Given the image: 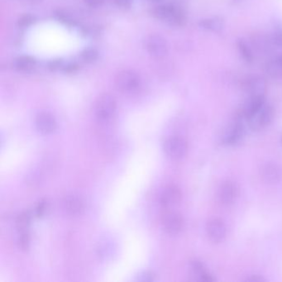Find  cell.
<instances>
[{
  "label": "cell",
  "mask_w": 282,
  "mask_h": 282,
  "mask_svg": "<svg viewBox=\"0 0 282 282\" xmlns=\"http://www.w3.org/2000/svg\"><path fill=\"white\" fill-rule=\"evenodd\" d=\"M153 17L173 26L183 27L187 24V16L184 11L174 4H161L152 11Z\"/></svg>",
  "instance_id": "obj_1"
},
{
  "label": "cell",
  "mask_w": 282,
  "mask_h": 282,
  "mask_svg": "<svg viewBox=\"0 0 282 282\" xmlns=\"http://www.w3.org/2000/svg\"><path fill=\"white\" fill-rule=\"evenodd\" d=\"M115 86L124 93H133L141 86V79L134 70H125L120 71L115 77Z\"/></svg>",
  "instance_id": "obj_2"
},
{
  "label": "cell",
  "mask_w": 282,
  "mask_h": 282,
  "mask_svg": "<svg viewBox=\"0 0 282 282\" xmlns=\"http://www.w3.org/2000/svg\"><path fill=\"white\" fill-rule=\"evenodd\" d=\"M117 103L114 96L109 94H103L98 96L95 103V115L99 121H109L116 111Z\"/></svg>",
  "instance_id": "obj_3"
},
{
  "label": "cell",
  "mask_w": 282,
  "mask_h": 282,
  "mask_svg": "<svg viewBox=\"0 0 282 282\" xmlns=\"http://www.w3.org/2000/svg\"><path fill=\"white\" fill-rule=\"evenodd\" d=\"M146 49L152 57L162 58L168 52V44L163 36L158 34H152L146 39Z\"/></svg>",
  "instance_id": "obj_4"
},
{
  "label": "cell",
  "mask_w": 282,
  "mask_h": 282,
  "mask_svg": "<svg viewBox=\"0 0 282 282\" xmlns=\"http://www.w3.org/2000/svg\"><path fill=\"white\" fill-rule=\"evenodd\" d=\"M164 150L169 157L173 160H180L187 155L188 145L187 141L182 137H170L165 142Z\"/></svg>",
  "instance_id": "obj_5"
},
{
  "label": "cell",
  "mask_w": 282,
  "mask_h": 282,
  "mask_svg": "<svg viewBox=\"0 0 282 282\" xmlns=\"http://www.w3.org/2000/svg\"><path fill=\"white\" fill-rule=\"evenodd\" d=\"M274 109L271 105L265 104L256 114L247 119L251 129L260 130L270 125L274 118Z\"/></svg>",
  "instance_id": "obj_6"
},
{
  "label": "cell",
  "mask_w": 282,
  "mask_h": 282,
  "mask_svg": "<svg viewBox=\"0 0 282 282\" xmlns=\"http://www.w3.org/2000/svg\"><path fill=\"white\" fill-rule=\"evenodd\" d=\"M161 224L164 230L171 235H175L181 232L183 228V218L179 213L167 211L162 215Z\"/></svg>",
  "instance_id": "obj_7"
},
{
  "label": "cell",
  "mask_w": 282,
  "mask_h": 282,
  "mask_svg": "<svg viewBox=\"0 0 282 282\" xmlns=\"http://www.w3.org/2000/svg\"><path fill=\"white\" fill-rule=\"evenodd\" d=\"M181 198L182 194L181 189L176 186H170L166 187L160 194V205L166 209L175 207L180 204Z\"/></svg>",
  "instance_id": "obj_8"
},
{
  "label": "cell",
  "mask_w": 282,
  "mask_h": 282,
  "mask_svg": "<svg viewBox=\"0 0 282 282\" xmlns=\"http://www.w3.org/2000/svg\"><path fill=\"white\" fill-rule=\"evenodd\" d=\"M206 231L208 237L215 244H219L223 241L227 233L225 224L222 220L218 219L211 220L208 223Z\"/></svg>",
  "instance_id": "obj_9"
},
{
  "label": "cell",
  "mask_w": 282,
  "mask_h": 282,
  "mask_svg": "<svg viewBox=\"0 0 282 282\" xmlns=\"http://www.w3.org/2000/svg\"><path fill=\"white\" fill-rule=\"evenodd\" d=\"M36 128L43 134H50L57 128V121L55 117L47 112H42L36 116Z\"/></svg>",
  "instance_id": "obj_10"
},
{
  "label": "cell",
  "mask_w": 282,
  "mask_h": 282,
  "mask_svg": "<svg viewBox=\"0 0 282 282\" xmlns=\"http://www.w3.org/2000/svg\"><path fill=\"white\" fill-rule=\"evenodd\" d=\"M218 195L220 202L223 205H232L238 196V188L233 182L226 181L223 185H221Z\"/></svg>",
  "instance_id": "obj_11"
},
{
  "label": "cell",
  "mask_w": 282,
  "mask_h": 282,
  "mask_svg": "<svg viewBox=\"0 0 282 282\" xmlns=\"http://www.w3.org/2000/svg\"><path fill=\"white\" fill-rule=\"evenodd\" d=\"M63 205L68 215L72 216L80 215L84 210L83 199L76 194H70L65 197Z\"/></svg>",
  "instance_id": "obj_12"
},
{
  "label": "cell",
  "mask_w": 282,
  "mask_h": 282,
  "mask_svg": "<svg viewBox=\"0 0 282 282\" xmlns=\"http://www.w3.org/2000/svg\"><path fill=\"white\" fill-rule=\"evenodd\" d=\"M246 90L250 94V96L264 95L267 90V84L263 78L253 76L247 80Z\"/></svg>",
  "instance_id": "obj_13"
},
{
  "label": "cell",
  "mask_w": 282,
  "mask_h": 282,
  "mask_svg": "<svg viewBox=\"0 0 282 282\" xmlns=\"http://www.w3.org/2000/svg\"><path fill=\"white\" fill-rule=\"evenodd\" d=\"M265 105V96H250L249 100L244 105L243 115L249 119L256 114Z\"/></svg>",
  "instance_id": "obj_14"
},
{
  "label": "cell",
  "mask_w": 282,
  "mask_h": 282,
  "mask_svg": "<svg viewBox=\"0 0 282 282\" xmlns=\"http://www.w3.org/2000/svg\"><path fill=\"white\" fill-rule=\"evenodd\" d=\"M244 133H245V127L244 124H242L241 121H238L224 136L223 142L228 145L236 144L243 138Z\"/></svg>",
  "instance_id": "obj_15"
},
{
  "label": "cell",
  "mask_w": 282,
  "mask_h": 282,
  "mask_svg": "<svg viewBox=\"0 0 282 282\" xmlns=\"http://www.w3.org/2000/svg\"><path fill=\"white\" fill-rule=\"evenodd\" d=\"M282 176L278 166L274 164H267L261 169V177L268 184H276Z\"/></svg>",
  "instance_id": "obj_16"
},
{
  "label": "cell",
  "mask_w": 282,
  "mask_h": 282,
  "mask_svg": "<svg viewBox=\"0 0 282 282\" xmlns=\"http://www.w3.org/2000/svg\"><path fill=\"white\" fill-rule=\"evenodd\" d=\"M199 26L201 29L207 30V31H214V32H219L224 26L223 18L219 16L213 17V18H205L200 20Z\"/></svg>",
  "instance_id": "obj_17"
},
{
  "label": "cell",
  "mask_w": 282,
  "mask_h": 282,
  "mask_svg": "<svg viewBox=\"0 0 282 282\" xmlns=\"http://www.w3.org/2000/svg\"><path fill=\"white\" fill-rule=\"evenodd\" d=\"M14 67L21 71H29L33 70L36 65V61L30 56H22L14 60Z\"/></svg>",
  "instance_id": "obj_18"
},
{
  "label": "cell",
  "mask_w": 282,
  "mask_h": 282,
  "mask_svg": "<svg viewBox=\"0 0 282 282\" xmlns=\"http://www.w3.org/2000/svg\"><path fill=\"white\" fill-rule=\"evenodd\" d=\"M237 46H238V52L240 53L241 57H243V59L249 64L253 63V53L246 42H244V40L240 39L237 42Z\"/></svg>",
  "instance_id": "obj_19"
},
{
  "label": "cell",
  "mask_w": 282,
  "mask_h": 282,
  "mask_svg": "<svg viewBox=\"0 0 282 282\" xmlns=\"http://www.w3.org/2000/svg\"><path fill=\"white\" fill-rule=\"evenodd\" d=\"M30 222H31V215H29V212H23L17 218V221H16L17 228L21 233L28 232Z\"/></svg>",
  "instance_id": "obj_20"
},
{
  "label": "cell",
  "mask_w": 282,
  "mask_h": 282,
  "mask_svg": "<svg viewBox=\"0 0 282 282\" xmlns=\"http://www.w3.org/2000/svg\"><path fill=\"white\" fill-rule=\"evenodd\" d=\"M81 58L86 63H93L98 58V52L94 48H87L81 52Z\"/></svg>",
  "instance_id": "obj_21"
},
{
  "label": "cell",
  "mask_w": 282,
  "mask_h": 282,
  "mask_svg": "<svg viewBox=\"0 0 282 282\" xmlns=\"http://www.w3.org/2000/svg\"><path fill=\"white\" fill-rule=\"evenodd\" d=\"M34 23V17L30 15V14H25L19 18L18 21V26L22 28V29H25V28H29L31 26V24Z\"/></svg>",
  "instance_id": "obj_22"
},
{
  "label": "cell",
  "mask_w": 282,
  "mask_h": 282,
  "mask_svg": "<svg viewBox=\"0 0 282 282\" xmlns=\"http://www.w3.org/2000/svg\"><path fill=\"white\" fill-rule=\"evenodd\" d=\"M272 41L278 47H282V26L278 25L276 27L274 32L272 35Z\"/></svg>",
  "instance_id": "obj_23"
},
{
  "label": "cell",
  "mask_w": 282,
  "mask_h": 282,
  "mask_svg": "<svg viewBox=\"0 0 282 282\" xmlns=\"http://www.w3.org/2000/svg\"><path fill=\"white\" fill-rule=\"evenodd\" d=\"M18 244H19V247L23 250H28L29 249V244H30V237H29L28 232L21 233V235H20L19 239H18Z\"/></svg>",
  "instance_id": "obj_24"
},
{
  "label": "cell",
  "mask_w": 282,
  "mask_h": 282,
  "mask_svg": "<svg viewBox=\"0 0 282 282\" xmlns=\"http://www.w3.org/2000/svg\"><path fill=\"white\" fill-rule=\"evenodd\" d=\"M49 69L52 70H64L67 66V64L64 63L62 60H54L49 63Z\"/></svg>",
  "instance_id": "obj_25"
},
{
  "label": "cell",
  "mask_w": 282,
  "mask_h": 282,
  "mask_svg": "<svg viewBox=\"0 0 282 282\" xmlns=\"http://www.w3.org/2000/svg\"><path fill=\"white\" fill-rule=\"evenodd\" d=\"M47 210V202L46 200H42L39 202L36 208V215L37 217H42L46 214Z\"/></svg>",
  "instance_id": "obj_26"
},
{
  "label": "cell",
  "mask_w": 282,
  "mask_h": 282,
  "mask_svg": "<svg viewBox=\"0 0 282 282\" xmlns=\"http://www.w3.org/2000/svg\"><path fill=\"white\" fill-rule=\"evenodd\" d=\"M154 280H155V275L150 272H143L142 274L138 276V278H137V281L144 282H153Z\"/></svg>",
  "instance_id": "obj_27"
},
{
  "label": "cell",
  "mask_w": 282,
  "mask_h": 282,
  "mask_svg": "<svg viewBox=\"0 0 282 282\" xmlns=\"http://www.w3.org/2000/svg\"><path fill=\"white\" fill-rule=\"evenodd\" d=\"M83 1L87 5L93 7V8H97V7L103 5L105 2V0H83Z\"/></svg>",
  "instance_id": "obj_28"
},
{
  "label": "cell",
  "mask_w": 282,
  "mask_h": 282,
  "mask_svg": "<svg viewBox=\"0 0 282 282\" xmlns=\"http://www.w3.org/2000/svg\"><path fill=\"white\" fill-rule=\"evenodd\" d=\"M133 0H114V3L119 7L122 8H127L132 4Z\"/></svg>",
  "instance_id": "obj_29"
},
{
  "label": "cell",
  "mask_w": 282,
  "mask_h": 282,
  "mask_svg": "<svg viewBox=\"0 0 282 282\" xmlns=\"http://www.w3.org/2000/svg\"><path fill=\"white\" fill-rule=\"evenodd\" d=\"M248 282H264L265 280L262 278V277H260V276H252L251 277H249L247 279Z\"/></svg>",
  "instance_id": "obj_30"
},
{
  "label": "cell",
  "mask_w": 282,
  "mask_h": 282,
  "mask_svg": "<svg viewBox=\"0 0 282 282\" xmlns=\"http://www.w3.org/2000/svg\"><path fill=\"white\" fill-rule=\"evenodd\" d=\"M276 63L282 68V56H280V57L276 60Z\"/></svg>",
  "instance_id": "obj_31"
},
{
  "label": "cell",
  "mask_w": 282,
  "mask_h": 282,
  "mask_svg": "<svg viewBox=\"0 0 282 282\" xmlns=\"http://www.w3.org/2000/svg\"><path fill=\"white\" fill-rule=\"evenodd\" d=\"M29 1H31V2H38L40 0H29Z\"/></svg>",
  "instance_id": "obj_32"
},
{
  "label": "cell",
  "mask_w": 282,
  "mask_h": 282,
  "mask_svg": "<svg viewBox=\"0 0 282 282\" xmlns=\"http://www.w3.org/2000/svg\"><path fill=\"white\" fill-rule=\"evenodd\" d=\"M233 2H238L239 0H233Z\"/></svg>",
  "instance_id": "obj_33"
},
{
  "label": "cell",
  "mask_w": 282,
  "mask_h": 282,
  "mask_svg": "<svg viewBox=\"0 0 282 282\" xmlns=\"http://www.w3.org/2000/svg\"><path fill=\"white\" fill-rule=\"evenodd\" d=\"M152 1H159V0H152Z\"/></svg>",
  "instance_id": "obj_34"
}]
</instances>
